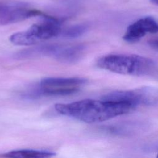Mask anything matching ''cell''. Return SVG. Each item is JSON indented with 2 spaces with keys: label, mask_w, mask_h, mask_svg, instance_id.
<instances>
[{
  "label": "cell",
  "mask_w": 158,
  "mask_h": 158,
  "mask_svg": "<svg viewBox=\"0 0 158 158\" xmlns=\"http://www.w3.org/2000/svg\"><path fill=\"white\" fill-rule=\"evenodd\" d=\"M56 110L59 114L91 123L104 122L131 112L136 107L122 101L86 99L68 104H56Z\"/></svg>",
  "instance_id": "obj_1"
},
{
  "label": "cell",
  "mask_w": 158,
  "mask_h": 158,
  "mask_svg": "<svg viewBox=\"0 0 158 158\" xmlns=\"http://www.w3.org/2000/svg\"><path fill=\"white\" fill-rule=\"evenodd\" d=\"M97 65L111 72L141 77L151 73L155 68L151 59L136 54H109L98 59Z\"/></svg>",
  "instance_id": "obj_2"
},
{
  "label": "cell",
  "mask_w": 158,
  "mask_h": 158,
  "mask_svg": "<svg viewBox=\"0 0 158 158\" xmlns=\"http://www.w3.org/2000/svg\"><path fill=\"white\" fill-rule=\"evenodd\" d=\"M40 17L41 21L38 23L32 25L26 31L12 34L9 38L10 41L16 45L27 46L60 36L62 30V19L44 13Z\"/></svg>",
  "instance_id": "obj_3"
},
{
  "label": "cell",
  "mask_w": 158,
  "mask_h": 158,
  "mask_svg": "<svg viewBox=\"0 0 158 158\" xmlns=\"http://www.w3.org/2000/svg\"><path fill=\"white\" fill-rule=\"evenodd\" d=\"M86 83L81 78L48 77L40 81L38 88L29 94L30 98L38 96H64L75 93Z\"/></svg>",
  "instance_id": "obj_4"
},
{
  "label": "cell",
  "mask_w": 158,
  "mask_h": 158,
  "mask_svg": "<svg viewBox=\"0 0 158 158\" xmlns=\"http://www.w3.org/2000/svg\"><path fill=\"white\" fill-rule=\"evenodd\" d=\"M104 100L127 102L137 107L139 106H157L158 88L142 86L131 90L114 91L104 95Z\"/></svg>",
  "instance_id": "obj_5"
},
{
  "label": "cell",
  "mask_w": 158,
  "mask_h": 158,
  "mask_svg": "<svg viewBox=\"0 0 158 158\" xmlns=\"http://www.w3.org/2000/svg\"><path fill=\"white\" fill-rule=\"evenodd\" d=\"M43 12L31 9L23 2L0 1V24L7 25L32 17L41 16Z\"/></svg>",
  "instance_id": "obj_6"
},
{
  "label": "cell",
  "mask_w": 158,
  "mask_h": 158,
  "mask_svg": "<svg viewBox=\"0 0 158 158\" xmlns=\"http://www.w3.org/2000/svg\"><path fill=\"white\" fill-rule=\"evenodd\" d=\"M148 33H158V22L151 17H142L127 27L123 40L127 43H134Z\"/></svg>",
  "instance_id": "obj_7"
},
{
  "label": "cell",
  "mask_w": 158,
  "mask_h": 158,
  "mask_svg": "<svg viewBox=\"0 0 158 158\" xmlns=\"http://www.w3.org/2000/svg\"><path fill=\"white\" fill-rule=\"evenodd\" d=\"M85 50L81 44L62 45L57 44L52 58L65 64H72L79 60Z\"/></svg>",
  "instance_id": "obj_8"
},
{
  "label": "cell",
  "mask_w": 158,
  "mask_h": 158,
  "mask_svg": "<svg viewBox=\"0 0 158 158\" xmlns=\"http://www.w3.org/2000/svg\"><path fill=\"white\" fill-rule=\"evenodd\" d=\"M56 154L48 151L32 150V149H21L12 151L7 152L2 156L6 157H15V158H41L50 157L55 156Z\"/></svg>",
  "instance_id": "obj_9"
},
{
  "label": "cell",
  "mask_w": 158,
  "mask_h": 158,
  "mask_svg": "<svg viewBox=\"0 0 158 158\" xmlns=\"http://www.w3.org/2000/svg\"><path fill=\"white\" fill-rule=\"evenodd\" d=\"M87 30L88 26L86 24H76L67 27V28L62 29L60 36L69 39L76 38L82 36Z\"/></svg>",
  "instance_id": "obj_10"
},
{
  "label": "cell",
  "mask_w": 158,
  "mask_h": 158,
  "mask_svg": "<svg viewBox=\"0 0 158 158\" xmlns=\"http://www.w3.org/2000/svg\"><path fill=\"white\" fill-rule=\"evenodd\" d=\"M148 44L153 50L158 52V38L150 40L148 41Z\"/></svg>",
  "instance_id": "obj_11"
},
{
  "label": "cell",
  "mask_w": 158,
  "mask_h": 158,
  "mask_svg": "<svg viewBox=\"0 0 158 158\" xmlns=\"http://www.w3.org/2000/svg\"><path fill=\"white\" fill-rule=\"evenodd\" d=\"M150 2L156 6H158V0H150Z\"/></svg>",
  "instance_id": "obj_12"
},
{
  "label": "cell",
  "mask_w": 158,
  "mask_h": 158,
  "mask_svg": "<svg viewBox=\"0 0 158 158\" xmlns=\"http://www.w3.org/2000/svg\"><path fill=\"white\" fill-rule=\"evenodd\" d=\"M157 157H158V152H157Z\"/></svg>",
  "instance_id": "obj_13"
}]
</instances>
